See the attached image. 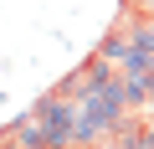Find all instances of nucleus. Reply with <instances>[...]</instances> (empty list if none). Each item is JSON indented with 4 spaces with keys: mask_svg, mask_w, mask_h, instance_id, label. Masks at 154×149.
<instances>
[{
    "mask_svg": "<svg viewBox=\"0 0 154 149\" xmlns=\"http://www.w3.org/2000/svg\"><path fill=\"white\" fill-rule=\"evenodd\" d=\"M128 16H154V0H123Z\"/></svg>",
    "mask_w": 154,
    "mask_h": 149,
    "instance_id": "obj_1",
    "label": "nucleus"
},
{
    "mask_svg": "<svg viewBox=\"0 0 154 149\" xmlns=\"http://www.w3.org/2000/svg\"><path fill=\"white\" fill-rule=\"evenodd\" d=\"M88 149H118V144H113V139H98V144H88Z\"/></svg>",
    "mask_w": 154,
    "mask_h": 149,
    "instance_id": "obj_2",
    "label": "nucleus"
}]
</instances>
